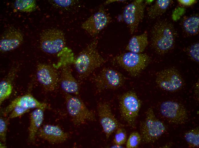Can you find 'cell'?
<instances>
[{"label":"cell","mask_w":199,"mask_h":148,"mask_svg":"<svg viewBox=\"0 0 199 148\" xmlns=\"http://www.w3.org/2000/svg\"><path fill=\"white\" fill-rule=\"evenodd\" d=\"M30 109L23 107L17 106L11 111L8 119H12L19 117L25 113L29 112Z\"/></svg>","instance_id":"f546056e"},{"label":"cell","mask_w":199,"mask_h":148,"mask_svg":"<svg viewBox=\"0 0 199 148\" xmlns=\"http://www.w3.org/2000/svg\"><path fill=\"white\" fill-rule=\"evenodd\" d=\"M109 14L102 8L90 16L81 25V28L90 35L95 36L111 22Z\"/></svg>","instance_id":"4fadbf2b"},{"label":"cell","mask_w":199,"mask_h":148,"mask_svg":"<svg viewBox=\"0 0 199 148\" xmlns=\"http://www.w3.org/2000/svg\"><path fill=\"white\" fill-rule=\"evenodd\" d=\"M185 51L189 57L193 61L199 63V43L198 42L192 44L185 49Z\"/></svg>","instance_id":"484cf974"},{"label":"cell","mask_w":199,"mask_h":148,"mask_svg":"<svg viewBox=\"0 0 199 148\" xmlns=\"http://www.w3.org/2000/svg\"><path fill=\"white\" fill-rule=\"evenodd\" d=\"M151 60L146 54L129 52L114 57L113 62L125 70L131 76L136 77L147 67Z\"/></svg>","instance_id":"3957f363"},{"label":"cell","mask_w":199,"mask_h":148,"mask_svg":"<svg viewBox=\"0 0 199 148\" xmlns=\"http://www.w3.org/2000/svg\"><path fill=\"white\" fill-rule=\"evenodd\" d=\"M126 79L119 71L109 67H104L92 79L97 91L116 90L122 87Z\"/></svg>","instance_id":"52a82bcc"},{"label":"cell","mask_w":199,"mask_h":148,"mask_svg":"<svg viewBox=\"0 0 199 148\" xmlns=\"http://www.w3.org/2000/svg\"><path fill=\"white\" fill-rule=\"evenodd\" d=\"M146 3L143 0H136L124 7L120 18L127 25L130 33L137 30L140 22L143 19Z\"/></svg>","instance_id":"30bf717a"},{"label":"cell","mask_w":199,"mask_h":148,"mask_svg":"<svg viewBox=\"0 0 199 148\" xmlns=\"http://www.w3.org/2000/svg\"><path fill=\"white\" fill-rule=\"evenodd\" d=\"M97 110L99 121L107 139H108L118 128L124 126L116 118L108 102H99Z\"/></svg>","instance_id":"7c38bea8"},{"label":"cell","mask_w":199,"mask_h":148,"mask_svg":"<svg viewBox=\"0 0 199 148\" xmlns=\"http://www.w3.org/2000/svg\"><path fill=\"white\" fill-rule=\"evenodd\" d=\"M184 138L188 147L198 148L199 147V128L196 127L184 133Z\"/></svg>","instance_id":"603a6c76"},{"label":"cell","mask_w":199,"mask_h":148,"mask_svg":"<svg viewBox=\"0 0 199 148\" xmlns=\"http://www.w3.org/2000/svg\"><path fill=\"white\" fill-rule=\"evenodd\" d=\"M65 98L67 112L75 126L96 120L94 112L89 109L79 98L66 93Z\"/></svg>","instance_id":"5b68a950"},{"label":"cell","mask_w":199,"mask_h":148,"mask_svg":"<svg viewBox=\"0 0 199 148\" xmlns=\"http://www.w3.org/2000/svg\"><path fill=\"white\" fill-rule=\"evenodd\" d=\"M141 102L136 93L129 91L124 93L119 100V108L122 118L132 128H136V120Z\"/></svg>","instance_id":"8992f818"},{"label":"cell","mask_w":199,"mask_h":148,"mask_svg":"<svg viewBox=\"0 0 199 148\" xmlns=\"http://www.w3.org/2000/svg\"><path fill=\"white\" fill-rule=\"evenodd\" d=\"M142 140L140 134L137 131L132 133L126 142V147L127 148H136Z\"/></svg>","instance_id":"83f0119b"},{"label":"cell","mask_w":199,"mask_h":148,"mask_svg":"<svg viewBox=\"0 0 199 148\" xmlns=\"http://www.w3.org/2000/svg\"><path fill=\"white\" fill-rule=\"evenodd\" d=\"M14 6L17 11L27 13L34 11L37 8L36 1L34 0H16Z\"/></svg>","instance_id":"cb8c5ba5"},{"label":"cell","mask_w":199,"mask_h":148,"mask_svg":"<svg viewBox=\"0 0 199 148\" xmlns=\"http://www.w3.org/2000/svg\"><path fill=\"white\" fill-rule=\"evenodd\" d=\"M53 2L57 6L60 7L66 8L71 7L75 5L76 1L75 0H53Z\"/></svg>","instance_id":"4dcf8cb0"},{"label":"cell","mask_w":199,"mask_h":148,"mask_svg":"<svg viewBox=\"0 0 199 148\" xmlns=\"http://www.w3.org/2000/svg\"><path fill=\"white\" fill-rule=\"evenodd\" d=\"M41 50L47 53L53 54L59 52L64 48L65 39L63 32L60 30L50 28L43 31L39 39Z\"/></svg>","instance_id":"9c48e42d"},{"label":"cell","mask_w":199,"mask_h":148,"mask_svg":"<svg viewBox=\"0 0 199 148\" xmlns=\"http://www.w3.org/2000/svg\"><path fill=\"white\" fill-rule=\"evenodd\" d=\"M127 138V135L126 130L123 127H119L116 131L113 143L117 146L122 145L126 143Z\"/></svg>","instance_id":"4316f807"},{"label":"cell","mask_w":199,"mask_h":148,"mask_svg":"<svg viewBox=\"0 0 199 148\" xmlns=\"http://www.w3.org/2000/svg\"><path fill=\"white\" fill-rule=\"evenodd\" d=\"M37 134L38 137L52 144L61 143L68 138V133L64 131L59 126L46 124L40 128Z\"/></svg>","instance_id":"9a60e30c"},{"label":"cell","mask_w":199,"mask_h":148,"mask_svg":"<svg viewBox=\"0 0 199 148\" xmlns=\"http://www.w3.org/2000/svg\"><path fill=\"white\" fill-rule=\"evenodd\" d=\"M37 79L47 92L55 90L59 83V76L55 68L50 65L38 64L37 66Z\"/></svg>","instance_id":"5bb4252c"},{"label":"cell","mask_w":199,"mask_h":148,"mask_svg":"<svg viewBox=\"0 0 199 148\" xmlns=\"http://www.w3.org/2000/svg\"><path fill=\"white\" fill-rule=\"evenodd\" d=\"M140 128L141 141L145 143L154 142L167 130L166 125L156 117L152 107L146 112L145 118L140 123Z\"/></svg>","instance_id":"277c9868"},{"label":"cell","mask_w":199,"mask_h":148,"mask_svg":"<svg viewBox=\"0 0 199 148\" xmlns=\"http://www.w3.org/2000/svg\"><path fill=\"white\" fill-rule=\"evenodd\" d=\"M126 1L125 0H108V1H107V4H109L111 3L114 2H124Z\"/></svg>","instance_id":"836d02e7"},{"label":"cell","mask_w":199,"mask_h":148,"mask_svg":"<svg viewBox=\"0 0 199 148\" xmlns=\"http://www.w3.org/2000/svg\"><path fill=\"white\" fill-rule=\"evenodd\" d=\"M159 110L162 117L170 123L182 125L185 124L188 120L186 108L178 102L171 100L164 101L160 104Z\"/></svg>","instance_id":"8fae6325"},{"label":"cell","mask_w":199,"mask_h":148,"mask_svg":"<svg viewBox=\"0 0 199 148\" xmlns=\"http://www.w3.org/2000/svg\"><path fill=\"white\" fill-rule=\"evenodd\" d=\"M155 82L161 89L174 92L180 90L184 85V79L179 71L176 68L170 67L158 72Z\"/></svg>","instance_id":"ba28073f"},{"label":"cell","mask_w":199,"mask_h":148,"mask_svg":"<svg viewBox=\"0 0 199 148\" xmlns=\"http://www.w3.org/2000/svg\"><path fill=\"white\" fill-rule=\"evenodd\" d=\"M172 0H158L147 8V13L150 19H154L164 14L172 4Z\"/></svg>","instance_id":"7402d4cb"},{"label":"cell","mask_w":199,"mask_h":148,"mask_svg":"<svg viewBox=\"0 0 199 148\" xmlns=\"http://www.w3.org/2000/svg\"><path fill=\"white\" fill-rule=\"evenodd\" d=\"M8 119L6 120L2 118L0 119V139L2 142L5 143L6 140V137Z\"/></svg>","instance_id":"f1b7e54d"},{"label":"cell","mask_w":199,"mask_h":148,"mask_svg":"<svg viewBox=\"0 0 199 148\" xmlns=\"http://www.w3.org/2000/svg\"><path fill=\"white\" fill-rule=\"evenodd\" d=\"M23 37L22 33L17 29H11L7 31L1 38L0 51L7 52L16 48L23 42Z\"/></svg>","instance_id":"ac0fdd59"},{"label":"cell","mask_w":199,"mask_h":148,"mask_svg":"<svg viewBox=\"0 0 199 148\" xmlns=\"http://www.w3.org/2000/svg\"><path fill=\"white\" fill-rule=\"evenodd\" d=\"M195 94H196L197 95H198V92H199V83L198 82H197L195 84Z\"/></svg>","instance_id":"d6a6232c"},{"label":"cell","mask_w":199,"mask_h":148,"mask_svg":"<svg viewBox=\"0 0 199 148\" xmlns=\"http://www.w3.org/2000/svg\"><path fill=\"white\" fill-rule=\"evenodd\" d=\"M17 106L29 109L33 108L46 109L48 108L46 103L41 102L31 94H27L18 97L13 100L5 109L4 114L6 115Z\"/></svg>","instance_id":"e0dca14e"},{"label":"cell","mask_w":199,"mask_h":148,"mask_svg":"<svg viewBox=\"0 0 199 148\" xmlns=\"http://www.w3.org/2000/svg\"><path fill=\"white\" fill-rule=\"evenodd\" d=\"M98 43L97 38H95L79 53L75 60L74 65L80 81L86 79L106 62L98 51Z\"/></svg>","instance_id":"7a4b0ae2"},{"label":"cell","mask_w":199,"mask_h":148,"mask_svg":"<svg viewBox=\"0 0 199 148\" xmlns=\"http://www.w3.org/2000/svg\"><path fill=\"white\" fill-rule=\"evenodd\" d=\"M59 83L61 88L66 93L76 95L79 94V83L73 76L71 68L68 65L63 64L62 66Z\"/></svg>","instance_id":"2e32d148"},{"label":"cell","mask_w":199,"mask_h":148,"mask_svg":"<svg viewBox=\"0 0 199 148\" xmlns=\"http://www.w3.org/2000/svg\"><path fill=\"white\" fill-rule=\"evenodd\" d=\"M180 25L184 34L188 36L197 35L199 32V17L198 15L185 16L183 17Z\"/></svg>","instance_id":"44dd1931"},{"label":"cell","mask_w":199,"mask_h":148,"mask_svg":"<svg viewBox=\"0 0 199 148\" xmlns=\"http://www.w3.org/2000/svg\"><path fill=\"white\" fill-rule=\"evenodd\" d=\"M12 87L11 83L9 81H2L0 83V104L7 99L11 94Z\"/></svg>","instance_id":"d4e9b609"},{"label":"cell","mask_w":199,"mask_h":148,"mask_svg":"<svg viewBox=\"0 0 199 148\" xmlns=\"http://www.w3.org/2000/svg\"><path fill=\"white\" fill-rule=\"evenodd\" d=\"M177 32L173 24L166 18L158 20L150 32L151 46L158 55L168 53L174 48Z\"/></svg>","instance_id":"6da1fadb"},{"label":"cell","mask_w":199,"mask_h":148,"mask_svg":"<svg viewBox=\"0 0 199 148\" xmlns=\"http://www.w3.org/2000/svg\"><path fill=\"white\" fill-rule=\"evenodd\" d=\"M177 1L181 5L186 6L192 5L198 1L196 0H178Z\"/></svg>","instance_id":"1f68e13d"},{"label":"cell","mask_w":199,"mask_h":148,"mask_svg":"<svg viewBox=\"0 0 199 148\" xmlns=\"http://www.w3.org/2000/svg\"><path fill=\"white\" fill-rule=\"evenodd\" d=\"M45 109L36 108L31 113L29 128V136L30 141H35L36 135L41 126L44 119V112Z\"/></svg>","instance_id":"d6986e66"},{"label":"cell","mask_w":199,"mask_h":148,"mask_svg":"<svg viewBox=\"0 0 199 148\" xmlns=\"http://www.w3.org/2000/svg\"><path fill=\"white\" fill-rule=\"evenodd\" d=\"M148 43V33L145 31L141 34L133 36L130 39L126 49L129 52L142 53Z\"/></svg>","instance_id":"ffe728a7"}]
</instances>
